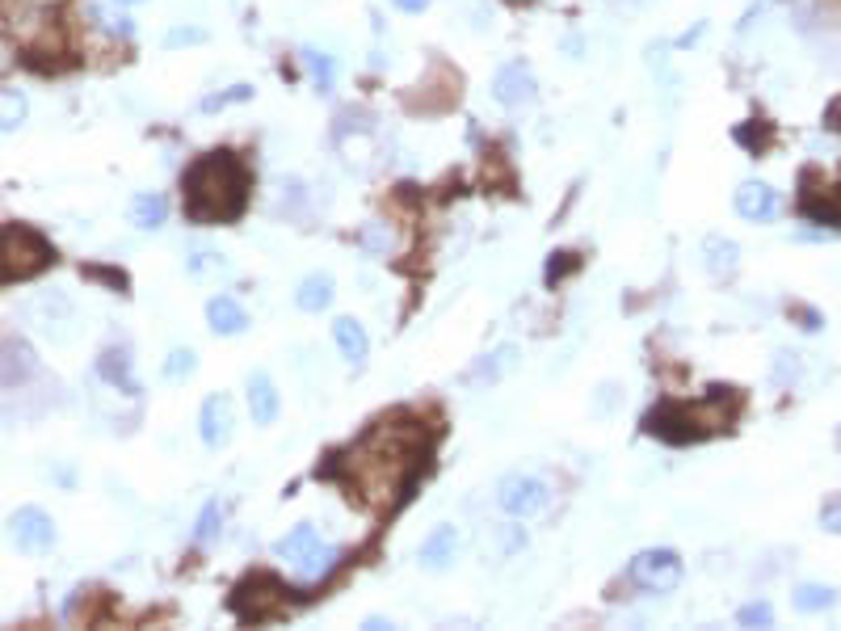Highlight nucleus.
<instances>
[{
  "instance_id": "22",
  "label": "nucleus",
  "mask_w": 841,
  "mask_h": 631,
  "mask_svg": "<svg viewBox=\"0 0 841 631\" xmlns=\"http://www.w3.org/2000/svg\"><path fill=\"white\" fill-rule=\"evenodd\" d=\"M514 354H518L514 345H501L497 354H488L484 362H476V366H471V375H467V383H497V379H501V375L509 371V366H514Z\"/></svg>"
},
{
  "instance_id": "36",
  "label": "nucleus",
  "mask_w": 841,
  "mask_h": 631,
  "mask_svg": "<svg viewBox=\"0 0 841 631\" xmlns=\"http://www.w3.org/2000/svg\"><path fill=\"white\" fill-rule=\"evenodd\" d=\"M383 627H392V623H387V619H375V615L366 619V631H383Z\"/></svg>"
},
{
  "instance_id": "28",
  "label": "nucleus",
  "mask_w": 841,
  "mask_h": 631,
  "mask_svg": "<svg viewBox=\"0 0 841 631\" xmlns=\"http://www.w3.org/2000/svg\"><path fill=\"white\" fill-rule=\"evenodd\" d=\"M89 17H93V22L106 30V34H114V38H131V34H135V26L127 22V17H114V13H106V9H97V5H89Z\"/></svg>"
},
{
  "instance_id": "21",
  "label": "nucleus",
  "mask_w": 841,
  "mask_h": 631,
  "mask_svg": "<svg viewBox=\"0 0 841 631\" xmlns=\"http://www.w3.org/2000/svg\"><path fill=\"white\" fill-rule=\"evenodd\" d=\"M833 602H837L833 589H829V585H816V581L795 585V594H791V606L799 610V615H825Z\"/></svg>"
},
{
  "instance_id": "18",
  "label": "nucleus",
  "mask_w": 841,
  "mask_h": 631,
  "mask_svg": "<svg viewBox=\"0 0 841 631\" xmlns=\"http://www.w3.org/2000/svg\"><path fill=\"white\" fill-rule=\"evenodd\" d=\"M703 253H707V270L715 278H732L741 270V249H736V240H728V236H707Z\"/></svg>"
},
{
  "instance_id": "7",
  "label": "nucleus",
  "mask_w": 841,
  "mask_h": 631,
  "mask_svg": "<svg viewBox=\"0 0 841 631\" xmlns=\"http://www.w3.org/2000/svg\"><path fill=\"white\" fill-rule=\"evenodd\" d=\"M492 97H497L501 106H509V110L530 106V101L539 97V80H535V72H530V64H522V59L501 64L497 76H492Z\"/></svg>"
},
{
  "instance_id": "33",
  "label": "nucleus",
  "mask_w": 841,
  "mask_h": 631,
  "mask_svg": "<svg viewBox=\"0 0 841 631\" xmlns=\"http://www.w3.org/2000/svg\"><path fill=\"white\" fill-rule=\"evenodd\" d=\"M362 244H366L371 253H387V244H392V236H383V223H366Z\"/></svg>"
},
{
  "instance_id": "11",
  "label": "nucleus",
  "mask_w": 841,
  "mask_h": 631,
  "mask_svg": "<svg viewBox=\"0 0 841 631\" xmlns=\"http://www.w3.org/2000/svg\"><path fill=\"white\" fill-rule=\"evenodd\" d=\"M278 413H282V400H278L274 379L265 371H253L249 375V417H253V425H274Z\"/></svg>"
},
{
  "instance_id": "8",
  "label": "nucleus",
  "mask_w": 841,
  "mask_h": 631,
  "mask_svg": "<svg viewBox=\"0 0 841 631\" xmlns=\"http://www.w3.org/2000/svg\"><path fill=\"white\" fill-rule=\"evenodd\" d=\"M732 207L745 223H770L778 215V190L766 181H741L732 194Z\"/></svg>"
},
{
  "instance_id": "34",
  "label": "nucleus",
  "mask_w": 841,
  "mask_h": 631,
  "mask_svg": "<svg viewBox=\"0 0 841 631\" xmlns=\"http://www.w3.org/2000/svg\"><path fill=\"white\" fill-rule=\"evenodd\" d=\"M799 375V358L795 354H778V366H774V383H787Z\"/></svg>"
},
{
  "instance_id": "12",
  "label": "nucleus",
  "mask_w": 841,
  "mask_h": 631,
  "mask_svg": "<svg viewBox=\"0 0 841 631\" xmlns=\"http://www.w3.org/2000/svg\"><path fill=\"white\" fill-rule=\"evenodd\" d=\"M316 552H320V535H316L312 522H299L291 535H282V539L274 543V556L286 560V564H295V568H303Z\"/></svg>"
},
{
  "instance_id": "32",
  "label": "nucleus",
  "mask_w": 841,
  "mask_h": 631,
  "mask_svg": "<svg viewBox=\"0 0 841 631\" xmlns=\"http://www.w3.org/2000/svg\"><path fill=\"white\" fill-rule=\"evenodd\" d=\"M820 526H825L829 535H841V497H833V501L820 505Z\"/></svg>"
},
{
  "instance_id": "35",
  "label": "nucleus",
  "mask_w": 841,
  "mask_h": 631,
  "mask_svg": "<svg viewBox=\"0 0 841 631\" xmlns=\"http://www.w3.org/2000/svg\"><path fill=\"white\" fill-rule=\"evenodd\" d=\"M392 5H396L400 13H425V9H429V0H392Z\"/></svg>"
},
{
  "instance_id": "26",
  "label": "nucleus",
  "mask_w": 841,
  "mask_h": 631,
  "mask_svg": "<svg viewBox=\"0 0 841 631\" xmlns=\"http://www.w3.org/2000/svg\"><path fill=\"white\" fill-rule=\"evenodd\" d=\"M194 371H198V354H194V350H173L169 362H164V379H169V383L190 379Z\"/></svg>"
},
{
  "instance_id": "29",
  "label": "nucleus",
  "mask_w": 841,
  "mask_h": 631,
  "mask_svg": "<svg viewBox=\"0 0 841 631\" xmlns=\"http://www.w3.org/2000/svg\"><path fill=\"white\" fill-rule=\"evenodd\" d=\"M253 97V85H232L228 93H211V97H202V110L215 114L223 106H236V101H249Z\"/></svg>"
},
{
  "instance_id": "31",
  "label": "nucleus",
  "mask_w": 841,
  "mask_h": 631,
  "mask_svg": "<svg viewBox=\"0 0 841 631\" xmlns=\"http://www.w3.org/2000/svg\"><path fill=\"white\" fill-rule=\"evenodd\" d=\"M577 266H581V257H577V253H551V261H547V282L556 287V282H560L564 274H572Z\"/></svg>"
},
{
  "instance_id": "25",
  "label": "nucleus",
  "mask_w": 841,
  "mask_h": 631,
  "mask_svg": "<svg viewBox=\"0 0 841 631\" xmlns=\"http://www.w3.org/2000/svg\"><path fill=\"white\" fill-rule=\"evenodd\" d=\"M219 522H223V505H219V497H211L194 522V543H211L219 535Z\"/></svg>"
},
{
  "instance_id": "27",
  "label": "nucleus",
  "mask_w": 841,
  "mask_h": 631,
  "mask_svg": "<svg viewBox=\"0 0 841 631\" xmlns=\"http://www.w3.org/2000/svg\"><path fill=\"white\" fill-rule=\"evenodd\" d=\"M736 623L741 627H774V606L770 602H749L736 610Z\"/></svg>"
},
{
  "instance_id": "38",
  "label": "nucleus",
  "mask_w": 841,
  "mask_h": 631,
  "mask_svg": "<svg viewBox=\"0 0 841 631\" xmlns=\"http://www.w3.org/2000/svg\"><path fill=\"white\" fill-rule=\"evenodd\" d=\"M118 5H139V0H118Z\"/></svg>"
},
{
  "instance_id": "4",
  "label": "nucleus",
  "mask_w": 841,
  "mask_h": 631,
  "mask_svg": "<svg viewBox=\"0 0 841 631\" xmlns=\"http://www.w3.org/2000/svg\"><path fill=\"white\" fill-rule=\"evenodd\" d=\"M232 606H236L240 619H270V615H278V610L286 606V585L278 577H270V573H253V577H244L236 585Z\"/></svg>"
},
{
  "instance_id": "10",
  "label": "nucleus",
  "mask_w": 841,
  "mask_h": 631,
  "mask_svg": "<svg viewBox=\"0 0 841 631\" xmlns=\"http://www.w3.org/2000/svg\"><path fill=\"white\" fill-rule=\"evenodd\" d=\"M97 375L118 388L122 396H139V379H135V366H131V354L122 350V345H110V350H101L97 358Z\"/></svg>"
},
{
  "instance_id": "19",
  "label": "nucleus",
  "mask_w": 841,
  "mask_h": 631,
  "mask_svg": "<svg viewBox=\"0 0 841 631\" xmlns=\"http://www.w3.org/2000/svg\"><path fill=\"white\" fill-rule=\"evenodd\" d=\"M799 211H804L812 223H833V228H841V186L820 190V198L799 194Z\"/></svg>"
},
{
  "instance_id": "6",
  "label": "nucleus",
  "mask_w": 841,
  "mask_h": 631,
  "mask_svg": "<svg viewBox=\"0 0 841 631\" xmlns=\"http://www.w3.org/2000/svg\"><path fill=\"white\" fill-rule=\"evenodd\" d=\"M9 543L26 556H43L55 547V522L47 510L38 505H22V510L9 514Z\"/></svg>"
},
{
  "instance_id": "1",
  "label": "nucleus",
  "mask_w": 841,
  "mask_h": 631,
  "mask_svg": "<svg viewBox=\"0 0 841 631\" xmlns=\"http://www.w3.org/2000/svg\"><path fill=\"white\" fill-rule=\"evenodd\" d=\"M181 207L198 228L236 223L249 207V169L240 165V156L228 148L198 156L181 177Z\"/></svg>"
},
{
  "instance_id": "14",
  "label": "nucleus",
  "mask_w": 841,
  "mask_h": 631,
  "mask_svg": "<svg viewBox=\"0 0 841 631\" xmlns=\"http://www.w3.org/2000/svg\"><path fill=\"white\" fill-rule=\"evenodd\" d=\"M455 552H459V531L455 526H434V531L425 535V543H421V564L429 568V573H442V568L455 560Z\"/></svg>"
},
{
  "instance_id": "2",
  "label": "nucleus",
  "mask_w": 841,
  "mask_h": 631,
  "mask_svg": "<svg viewBox=\"0 0 841 631\" xmlns=\"http://www.w3.org/2000/svg\"><path fill=\"white\" fill-rule=\"evenodd\" d=\"M0 244H5V270H0V278H5V282H26L34 274H43L51 261H55L51 240L43 232L26 228V223H5Z\"/></svg>"
},
{
  "instance_id": "13",
  "label": "nucleus",
  "mask_w": 841,
  "mask_h": 631,
  "mask_svg": "<svg viewBox=\"0 0 841 631\" xmlns=\"http://www.w3.org/2000/svg\"><path fill=\"white\" fill-rule=\"evenodd\" d=\"M207 324L219 337H240L244 329H249V312H244L232 295H211L207 299Z\"/></svg>"
},
{
  "instance_id": "16",
  "label": "nucleus",
  "mask_w": 841,
  "mask_h": 631,
  "mask_svg": "<svg viewBox=\"0 0 841 631\" xmlns=\"http://www.w3.org/2000/svg\"><path fill=\"white\" fill-rule=\"evenodd\" d=\"M38 362H34V350L22 341V337H5V392L22 388L26 379H34Z\"/></svg>"
},
{
  "instance_id": "3",
  "label": "nucleus",
  "mask_w": 841,
  "mask_h": 631,
  "mask_svg": "<svg viewBox=\"0 0 841 631\" xmlns=\"http://www.w3.org/2000/svg\"><path fill=\"white\" fill-rule=\"evenodd\" d=\"M682 577H686L682 556L669 552V547H648V552H640L627 564V581L635 589H644V594H673L682 585Z\"/></svg>"
},
{
  "instance_id": "20",
  "label": "nucleus",
  "mask_w": 841,
  "mask_h": 631,
  "mask_svg": "<svg viewBox=\"0 0 841 631\" xmlns=\"http://www.w3.org/2000/svg\"><path fill=\"white\" fill-rule=\"evenodd\" d=\"M295 303L303 312H324L333 303V274H307L295 291Z\"/></svg>"
},
{
  "instance_id": "5",
  "label": "nucleus",
  "mask_w": 841,
  "mask_h": 631,
  "mask_svg": "<svg viewBox=\"0 0 841 631\" xmlns=\"http://www.w3.org/2000/svg\"><path fill=\"white\" fill-rule=\"evenodd\" d=\"M547 501H551V493H547V484L539 476L509 472L497 484V505H501L509 518H535V514L547 510Z\"/></svg>"
},
{
  "instance_id": "17",
  "label": "nucleus",
  "mask_w": 841,
  "mask_h": 631,
  "mask_svg": "<svg viewBox=\"0 0 841 631\" xmlns=\"http://www.w3.org/2000/svg\"><path fill=\"white\" fill-rule=\"evenodd\" d=\"M164 219H169V198H164V194L143 190V194L131 198V223L139 232H156Z\"/></svg>"
},
{
  "instance_id": "9",
  "label": "nucleus",
  "mask_w": 841,
  "mask_h": 631,
  "mask_svg": "<svg viewBox=\"0 0 841 631\" xmlns=\"http://www.w3.org/2000/svg\"><path fill=\"white\" fill-rule=\"evenodd\" d=\"M198 438H202V446H211V451H219V446H228V438H232V400L223 396V392L202 400V413H198Z\"/></svg>"
},
{
  "instance_id": "30",
  "label": "nucleus",
  "mask_w": 841,
  "mask_h": 631,
  "mask_svg": "<svg viewBox=\"0 0 841 631\" xmlns=\"http://www.w3.org/2000/svg\"><path fill=\"white\" fill-rule=\"evenodd\" d=\"M198 43H207V30H202V26H173L169 34H164V47H169V51L198 47Z\"/></svg>"
},
{
  "instance_id": "23",
  "label": "nucleus",
  "mask_w": 841,
  "mask_h": 631,
  "mask_svg": "<svg viewBox=\"0 0 841 631\" xmlns=\"http://www.w3.org/2000/svg\"><path fill=\"white\" fill-rule=\"evenodd\" d=\"M22 122H26V93L5 85V93H0V131L13 135Z\"/></svg>"
},
{
  "instance_id": "15",
  "label": "nucleus",
  "mask_w": 841,
  "mask_h": 631,
  "mask_svg": "<svg viewBox=\"0 0 841 631\" xmlns=\"http://www.w3.org/2000/svg\"><path fill=\"white\" fill-rule=\"evenodd\" d=\"M333 341H337V350L341 358L350 362V366H362L366 354H371V341H366V329L354 320V316H337L333 320Z\"/></svg>"
},
{
  "instance_id": "37",
  "label": "nucleus",
  "mask_w": 841,
  "mask_h": 631,
  "mask_svg": "<svg viewBox=\"0 0 841 631\" xmlns=\"http://www.w3.org/2000/svg\"><path fill=\"white\" fill-rule=\"evenodd\" d=\"M505 5H514V9H518V5H530V0H505Z\"/></svg>"
},
{
  "instance_id": "24",
  "label": "nucleus",
  "mask_w": 841,
  "mask_h": 631,
  "mask_svg": "<svg viewBox=\"0 0 841 631\" xmlns=\"http://www.w3.org/2000/svg\"><path fill=\"white\" fill-rule=\"evenodd\" d=\"M303 64H307V72H312V80H316L320 93L333 89V80H337L333 55H324V51H316V47H303Z\"/></svg>"
}]
</instances>
